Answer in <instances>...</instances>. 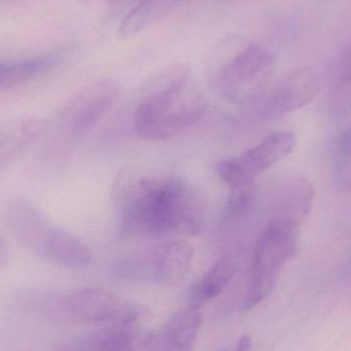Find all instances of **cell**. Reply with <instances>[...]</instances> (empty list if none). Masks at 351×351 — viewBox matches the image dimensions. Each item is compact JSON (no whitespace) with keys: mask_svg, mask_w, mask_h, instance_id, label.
I'll use <instances>...</instances> for the list:
<instances>
[{"mask_svg":"<svg viewBox=\"0 0 351 351\" xmlns=\"http://www.w3.org/2000/svg\"><path fill=\"white\" fill-rule=\"evenodd\" d=\"M112 200L121 233L129 237L195 236L205 227L204 197L180 176L122 170L112 184Z\"/></svg>","mask_w":351,"mask_h":351,"instance_id":"cell-1","label":"cell"},{"mask_svg":"<svg viewBox=\"0 0 351 351\" xmlns=\"http://www.w3.org/2000/svg\"><path fill=\"white\" fill-rule=\"evenodd\" d=\"M206 108L200 84L194 75L184 71L141 100L135 110L133 125L143 138L165 141L194 126Z\"/></svg>","mask_w":351,"mask_h":351,"instance_id":"cell-2","label":"cell"},{"mask_svg":"<svg viewBox=\"0 0 351 351\" xmlns=\"http://www.w3.org/2000/svg\"><path fill=\"white\" fill-rule=\"evenodd\" d=\"M3 217L14 237L40 258L71 268H84L91 263L87 244L56 225L29 199H11Z\"/></svg>","mask_w":351,"mask_h":351,"instance_id":"cell-3","label":"cell"},{"mask_svg":"<svg viewBox=\"0 0 351 351\" xmlns=\"http://www.w3.org/2000/svg\"><path fill=\"white\" fill-rule=\"evenodd\" d=\"M274 66L275 57L270 51L247 43L217 69L213 85L223 99L250 108L270 85Z\"/></svg>","mask_w":351,"mask_h":351,"instance_id":"cell-4","label":"cell"},{"mask_svg":"<svg viewBox=\"0 0 351 351\" xmlns=\"http://www.w3.org/2000/svg\"><path fill=\"white\" fill-rule=\"evenodd\" d=\"M299 231L300 223L293 219L273 217L269 221L254 250L242 309H252L271 295L281 269L295 254Z\"/></svg>","mask_w":351,"mask_h":351,"instance_id":"cell-5","label":"cell"},{"mask_svg":"<svg viewBox=\"0 0 351 351\" xmlns=\"http://www.w3.org/2000/svg\"><path fill=\"white\" fill-rule=\"evenodd\" d=\"M52 309L67 322L99 328L138 326L151 316L145 306L96 287L61 295L55 300Z\"/></svg>","mask_w":351,"mask_h":351,"instance_id":"cell-6","label":"cell"},{"mask_svg":"<svg viewBox=\"0 0 351 351\" xmlns=\"http://www.w3.org/2000/svg\"><path fill=\"white\" fill-rule=\"evenodd\" d=\"M194 258L192 246L184 240H172L135 252L119 261L114 274L135 282L173 287L184 282Z\"/></svg>","mask_w":351,"mask_h":351,"instance_id":"cell-7","label":"cell"},{"mask_svg":"<svg viewBox=\"0 0 351 351\" xmlns=\"http://www.w3.org/2000/svg\"><path fill=\"white\" fill-rule=\"evenodd\" d=\"M319 88V77L313 69L298 67L274 85H269L260 99L250 108L258 120H278L312 101Z\"/></svg>","mask_w":351,"mask_h":351,"instance_id":"cell-8","label":"cell"},{"mask_svg":"<svg viewBox=\"0 0 351 351\" xmlns=\"http://www.w3.org/2000/svg\"><path fill=\"white\" fill-rule=\"evenodd\" d=\"M120 89L112 80H100L86 88L63 110V128L81 137L89 133L116 104Z\"/></svg>","mask_w":351,"mask_h":351,"instance_id":"cell-9","label":"cell"},{"mask_svg":"<svg viewBox=\"0 0 351 351\" xmlns=\"http://www.w3.org/2000/svg\"><path fill=\"white\" fill-rule=\"evenodd\" d=\"M64 350L129 351L157 350L156 334L139 330L138 326L101 328L69 341Z\"/></svg>","mask_w":351,"mask_h":351,"instance_id":"cell-10","label":"cell"},{"mask_svg":"<svg viewBox=\"0 0 351 351\" xmlns=\"http://www.w3.org/2000/svg\"><path fill=\"white\" fill-rule=\"evenodd\" d=\"M293 133L279 131L263 139L258 145L236 158L242 176L246 180H254L256 176L270 168L289 155L295 147Z\"/></svg>","mask_w":351,"mask_h":351,"instance_id":"cell-11","label":"cell"},{"mask_svg":"<svg viewBox=\"0 0 351 351\" xmlns=\"http://www.w3.org/2000/svg\"><path fill=\"white\" fill-rule=\"evenodd\" d=\"M202 316L198 307L191 306L176 312L156 334L157 350H191L200 330Z\"/></svg>","mask_w":351,"mask_h":351,"instance_id":"cell-12","label":"cell"},{"mask_svg":"<svg viewBox=\"0 0 351 351\" xmlns=\"http://www.w3.org/2000/svg\"><path fill=\"white\" fill-rule=\"evenodd\" d=\"M43 130L38 119L24 118L0 126V169L13 161Z\"/></svg>","mask_w":351,"mask_h":351,"instance_id":"cell-13","label":"cell"},{"mask_svg":"<svg viewBox=\"0 0 351 351\" xmlns=\"http://www.w3.org/2000/svg\"><path fill=\"white\" fill-rule=\"evenodd\" d=\"M313 196V186L304 178H293L285 182L277 194L274 217L293 219L301 223L311 208Z\"/></svg>","mask_w":351,"mask_h":351,"instance_id":"cell-14","label":"cell"},{"mask_svg":"<svg viewBox=\"0 0 351 351\" xmlns=\"http://www.w3.org/2000/svg\"><path fill=\"white\" fill-rule=\"evenodd\" d=\"M238 265L232 256L219 260L205 273L191 289V301L195 307L219 297L237 273Z\"/></svg>","mask_w":351,"mask_h":351,"instance_id":"cell-15","label":"cell"},{"mask_svg":"<svg viewBox=\"0 0 351 351\" xmlns=\"http://www.w3.org/2000/svg\"><path fill=\"white\" fill-rule=\"evenodd\" d=\"M186 0H141L126 16L120 32L124 38H131L157 23L171 13Z\"/></svg>","mask_w":351,"mask_h":351,"instance_id":"cell-16","label":"cell"},{"mask_svg":"<svg viewBox=\"0 0 351 351\" xmlns=\"http://www.w3.org/2000/svg\"><path fill=\"white\" fill-rule=\"evenodd\" d=\"M61 53L17 62H0V90L11 89L50 71L60 61Z\"/></svg>","mask_w":351,"mask_h":351,"instance_id":"cell-17","label":"cell"},{"mask_svg":"<svg viewBox=\"0 0 351 351\" xmlns=\"http://www.w3.org/2000/svg\"><path fill=\"white\" fill-rule=\"evenodd\" d=\"M332 173L337 188L345 191L349 189L350 180V131L341 133L337 138L332 154Z\"/></svg>","mask_w":351,"mask_h":351,"instance_id":"cell-18","label":"cell"},{"mask_svg":"<svg viewBox=\"0 0 351 351\" xmlns=\"http://www.w3.org/2000/svg\"><path fill=\"white\" fill-rule=\"evenodd\" d=\"M332 102L340 110L349 108L350 99V52L341 54L332 69Z\"/></svg>","mask_w":351,"mask_h":351,"instance_id":"cell-19","label":"cell"},{"mask_svg":"<svg viewBox=\"0 0 351 351\" xmlns=\"http://www.w3.org/2000/svg\"><path fill=\"white\" fill-rule=\"evenodd\" d=\"M254 194L256 186L254 180L231 186V193L226 206V215L233 217L245 213L254 203Z\"/></svg>","mask_w":351,"mask_h":351,"instance_id":"cell-20","label":"cell"},{"mask_svg":"<svg viewBox=\"0 0 351 351\" xmlns=\"http://www.w3.org/2000/svg\"><path fill=\"white\" fill-rule=\"evenodd\" d=\"M9 247H8L7 242L3 239V236L0 235V268L5 267L9 263Z\"/></svg>","mask_w":351,"mask_h":351,"instance_id":"cell-21","label":"cell"},{"mask_svg":"<svg viewBox=\"0 0 351 351\" xmlns=\"http://www.w3.org/2000/svg\"><path fill=\"white\" fill-rule=\"evenodd\" d=\"M250 346H252V338L248 336H242L238 341L236 349L239 351L250 350Z\"/></svg>","mask_w":351,"mask_h":351,"instance_id":"cell-22","label":"cell"},{"mask_svg":"<svg viewBox=\"0 0 351 351\" xmlns=\"http://www.w3.org/2000/svg\"><path fill=\"white\" fill-rule=\"evenodd\" d=\"M110 7L114 9H121V8L126 7L132 0H106Z\"/></svg>","mask_w":351,"mask_h":351,"instance_id":"cell-23","label":"cell"}]
</instances>
